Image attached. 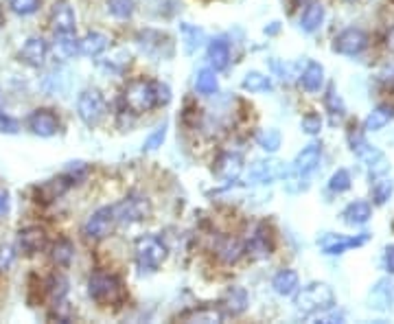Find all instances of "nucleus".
<instances>
[{"mask_svg": "<svg viewBox=\"0 0 394 324\" xmlns=\"http://www.w3.org/2000/svg\"><path fill=\"white\" fill-rule=\"evenodd\" d=\"M300 5H309V3H313V0H298Z\"/></svg>", "mask_w": 394, "mask_h": 324, "instance_id": "nucleus-53", "label": "nucleus"}, {"mask_svg": "<svg viewBox=\"0 0 394 324\" xmlns=\"http://www.w3.org/2000/svg\"><path fill=\"white\" fill-rule=\"evenodd\" d=\"M383 265H385V270H388L390 274H394V246H388V248H385Z\"/></svg>", "mask_w": 394, "mask_h": 324, "instance_id": "nucleus-48", "label": "nucleus"}, {"mask_svg": "<svg viewBox=\"0 0 394 324\" xmlns=\"http://www.w3.org/2000/svg\"><path fill=\"white\" fill-rule=\"evenodd\" d=\"M336 291H333L331 285L326 283H311L307 287H302L296 298H294V305L300 313H324V311H331L336 307Z\"/></svg>", "mask_w": 394, "mask_h": 324, "instance_id": "nucleus-1", "label": "nucleus"}, {"mask_svg": "<svg viewBox=\"0 0 394 324\" xmlns=\"http://www.w3.org/2000/svg\"><path fill=\"white\" fill-rule=\"evenodd\" d=\"M241 85H244V90H248V93H269L271 88H274V85H271V79L267 75L256 73V70L248 73L244 77V81H241Z\"/></svg>", "mask_w": 394, "mask_h": 324, "instance_id": "nucleus-32", "label": "nucleus"}, {"mask_svg": "<svg viewBox=\"0 0 394 324\" xmlns=\"http://www.w3.org/2000/svg\"><path fill=\"white\" fill-rule=\"evenodd\" d=\"M274 246H271V239H269V232L265 230V226H256L254 232L250 234V239L246 244V252L252 256V258H265L271 254Z\"/></svg>", "mask_w": 394, "mask_h": 324, "instance_id": "nucleus-17", "label": "nucleus"}, {"mask_svg": "<svg viewBox=\"0 0 394 324\" xmlns=\"http://www.w3.org/2000/svg\"><path fill=\"white\" fill-rule=\"evenodd\" d=\"M385 48L394 55V26H390V31L385 33Z\"/></svg>", "mask_w": 394, "mask_h": 324, "instance_id": "nucleus-49", "label": "nucleus"}, {"mask_svg": "<svg viewBox=\"0 0 394 324\" xmlns=\"http://www.w3.org/2000/svg\"><path fill=\"white\" fill-rule=\"evenodd\" d=\"M18 130H20V123L14 119V116L0 112V132L3 134H18Z\"/></svg>", "mask_w": 394, "mask_h": 324, "instance_id": "nucleus-45", "label": "nucleus"}, {"mask_svg": "<svg viewBox=\"0 0 394 324\" xmlns=\"http://www.w3.org/2000/svg\"><path fill=\"white\" fill-rule=\"evenodd\" d=\"M51 26L53 33H75L77 18L68 0H55L51 7Z\"/></svg>", "mask_w": 394, "mask_h": 324, "instance_id": "nucleus-10", "label": "nucleus"}, {"mask_svg": "<svg viewBox=\"0 0 394 324\" xmlns=\"http://www.w3.org/2000/svg\"><path fill=\"white\" fill-rule=\"evenodd\" d=\"M182 28V40H185V46H187V51L189 53H193L195 48H199L202 44H204V31L202 28H197V26H191V24H182L180 26Z\"/></svg>", "mask_w": 394, "mask_h": 324, "instance_id": "nucleus-35", "label": "nucleus"}, {"mask_svg": "<svg viewBox=\"0 0 394 324\" xmlns=\"http://www.w3.org/2000/svg\"><path fill=\"white\" fill-rule=\"evenodd\" d=\"M351 184H353V180H351V173L346 169H338L328 180V189L333 193H344V191L351 189Z\"/></svg>", "mask_w": 394, "mask_h": 324, "instance_id": "nucleus-39", "label": "nucleus"}, {"mask_svg": "<svg viewBox=\"0 0 394 324\" xmlns=\"http://www.w3.org/2000/svg\"><path fill=\"white\" fill-rule=\"evenodd\" d=\"M217 70L213 68H202L195 77V90L204 97H210L219 90V81H217Z\"/></svg>", "mask_w": 394, "mask_h": 324, "instance_id": "nucleus-28", "label": "nucleus"}, {"mask_svg": "<svg viewBox=\"0 0 394 324\" xmlns=\"http://www.w3.org/2000/svg\"><path fill=\"white\" fill-rule=\"evenodd\" d=\"M46 293H48V298L53 303H62L66 298V293H68V281L66 276L62 274H53L48 281H46Z\"/></svg>", "mask_w": 394, "mask_h": 324, "instance_id": "nucleus-34", "label": "nucleus"}, {"mask_svg": "<svg viewBox=\"0 0 394 324\" xmlns=\"http://www.w3.org/2000/svg\"><path fill=\"white\" fill-rule=\"evenodd\" d=\"M28 130H31L36 136H42V138H51L59 132V119L53 110H46V108H40V110H33L28 114V121H26Z\"/></svg>", "mask_w": 394, "mask_h": 324, "instance_id": "nucleus-9", "label": "nucleus"}, {"mask_svg": "<svg viewBox=\"0 0 394 324\" xmlns=\"http://www.w3.org/2000/svg\"><path fill=\"white\" fill-rule=\"evenodd\" d=\"M42 0H9V7L18 16H31L40 9Z\"/></svg>", "mask_w": 394, "mask_h": 324, "instance_id": "nucleus-43", "label": "nucleus"}, {"mask_svg": "<svg viewBox=\"0 0 394 324\" xmlns=\"http://www.w3.org/2000/svg\"><path fill=\"white\" fill-rule=\"evenodd\" d=\"M368 46V36L361 31V28H346L342 31L336 42H333V51L340 53V55H346V57H355L359 55L361 51H366Z\"/></svg>", "mask_w": 394, "mask_h": 324, "instance_id": "nucleus-8", "label": "nucleus"}, {"mask_svg": "<svg viewBox=\"0 0 394 324\" xmlns=\"http://www.w3.org/2000/svg\"><path fill=\"white\" fill-rule=\"evenodd\" d=\"M108 11L116 18V20H130L134 16V0H105Z\"/></svg>", "mask_w": 394, "mask_h": 324, "instance_id": "nucleus-36", "label": "nucleus"}, {"mask_svg": "<svg viewBox=\"0 0 394 324\" xmlns=\"http://www.w3.org/2000/svg\"><path fill=\"white\" fill-rule=\"evenodd\" d=\"M156 97H158V105H167L171 101V90L167 83L156 81Z\"/></svg>", "mask_w": 394, "mask_h": 324, "instance_id": "nucleus-47", "label": "nucleus"}, {"mask_svg": "<svg viewBox=\"0 0 394 324\" xmlns=\"http://www.w3.org/2000/svg\"><path fill=\"white\" fill-rule=\"evenodd\" d=\"M5 24V14H3V9H0V26Z\"/></svg>", "mask_w": 394, "mask_h": 324, "instance_id": "nucleus-52", "label": "nucleus"}, {"mask_svg": "<svg viewBox=\"0 0 394 324\" xmlns=\"http://www.w3.org/2000/svg\"><path fill=\"white\" fill-rule=\"evenodd\" d=\"M7 209V193L0 191V213H3Z\"/></svg>", "mask_w": 394, "mask_h": 324, "instance_id": "nucleus-50", "label": "nucleus"}, {"mask_svg": "<svg viewBox=\"0 0 394 324\" xmlns=\"http://www.w3.org/2000/svg\"><path fill=\"white\" fill-rule=\"evenodd\" d=\"M88 296L95 303L108 307V305L123 303L128 298V291L118 276L108 274V272H95L88 278Z\"/></svg>", "mask_w": 394, "mask_h": 324, "instance_id": "nucleus-2", "label": "nucleus"}, {"mask_svg": "<svg viewBox=\"0 0 394 324\" xmlns=\"http://www.w3.org/2000/svg\"><path fill=\"white\" fill-rule=\"evenodd\" d=\"M48 57V42L44 38H28L24 42V46L20 48V60L26 64V66H33V68H40L44 66Z\"/></svg>", "mask_w": 394, "mask_h": 324, "instance_id": "nucleus-12", "label": "nucleus"}, {"mask_svg": "<svg viewBox=\"0 0 394 324\" xmlns=\"http://www.w3.org/2000/svg\"><path fill=\"white\" fill-rule=\"evenodd\" d=\"M165 138H167V123L158 125L154 132H151V134L147 136V140H145V145H142V152H156L158 147H162Z\"/></svg>", "mask_w": 394, "mask_h": 324, "instance_id": "nucleus-41", "label": "nucleus"}, {"mask_svg": "<svg viewBox=\"0 0 394 324\" xmlns=\"http://www.w3.org/2000/svg\"><path fill=\"white\" fill-rule=\"evenodd\" d=\"M182 320L187 322H224V313L219 309H213V307H202V309H191L187 313H182Z\"/></svg>", "mask_w": 394, "mask_h": 324, "instance_id": "nucleus-33", "label": "nucleus"}, {"mask_svg": "<svg viewBox=\"0 0 394 324\" xmlns=\"http://www.w3.org/2000/svg\"><path fill=\"white\" fill-rule=\"evenodd\" d=\"M392 191H394V182H392V180H388V178L377 180V182L373 184V199H375V204H377V206H383V204L390 199Z\"/></svg>", "mask_w": 394, "mask_h": 324, "instance_id": "nucleus-40", "label": "nucleus"}, {"mask_svg": "<svg viewBox=\"0 0 394 324\" xmlns=\"http://www.w3.org/2000/svg\"><path fill=\"white\" fill-rule=\"evenodd\" d=\"M73 180L68 178V175H62V178H53L48 182H44L42 187H38V199L42 202H53L57 197H62L68 189H71Z\"/></svg>", "mask_w": 394, "mask_h": 324, "instance_id": "nucleus-23", "label": "nucleus"}, {"mask_svg": "<svg viewBox=\"0 0 394 324\" xmlns=\"http://www.w3.org/2000/svg\"><path fill=\"white\" fill-rule=\"evenodd\" d=\"M300 127H302V132L309 134V136H318L322 132V116L316 114V112L305 114V116H302V121H300Z\"/></svg>", "mask_w": 394, "mask_h": 324, "instance_id": "nucleus-42", "label": "nucleus"}, {"mask_svg": "<svg viewBox=\"0 0 394 324\" xmlns=\"http://www.w3.org/2000/svg\"><path fill=\"white\" fill-rule=\"evenodd\" d=\"M18 246L24 254H36L46 246V232L40 226H28L18 232Z\"/></svg>", "mask_w": 394, "mask_h": 324, "instance_id": "nucleus-15", "label": "nucleus"}, {"mask_svg": "<svg viewBox=\"0 0 394 324\" xmlns=\"http://www.w3.org/2000/svg\"><path fill=\"white\" fill-rule=\"evenodd\" d=\"M300 85L307 93H320V88L324 85V68L318 62H309L307 68L300 75Z\"/></svg>", "mask_w": 394, "mask_h": 324, "instance_id": "nucleus-26", "label": "nucleus"}, {"mask_svg": "<svg viewBox=\"0 0 394 324\" xmlns=\"http://www.w3.org/2000/svg\"><path fill=\"white\" fill-rule=\"evenodd\" d=\"M394 119V105L379 103L366 119H363V132H379Z\"/></svg>", "mask_w": 394, "mask_h": 324, "instance_id": "nucleus-20", "label": "nucleus"}, {"mask_svg": "<svg viewBox=\"0 0 394 324\" xmlns=\"http://www.w3.org/2000/svg\"><path fill=\"white\" fill-rule=\"evenodd\" d=\"M14 250L9 246H0V270H7L9 265L14 263Z\"/></svg>", "mask_w": 394, "mask_h": 324, "instance_id": "nucleus-46", "label": "nucleus"}, {"mask_svg": "<svg viewBox=\"0 0 394 324\" xmlns=\"http://www.w3.org/2000/svg\"><path fill=\"white\" fill-rule=\"evenodd\" d=\"M149 211H151V209H149L147 197L128 195L125 199H120V202L114 206V217H116V224L130 226V224L142 221V219L149 215Z\"/></svg>", "mask_w": 394, "mask_h": 324, "instance_id": "nucleus-7", "label": "nucleus"}, {"mask_svg": "<svg viewBox=\"0 0 394 324\" xmlns=\"http://www.w3.org/2000/svg\"><path fill=\"white\" fill-rule=\"evenodd\" d=\"M77 114L88 127H97L105 116V99L97 88H85L77 99Z\"/></svg>", "mask_w": 394, "mask_h": 324, "instance_id": "nucleus-5", "label": "nucleus"}, {"mask_svg": "<svg viewBox=\"0 0 394 324\" xmlns=\"http://www.w3.org/2000/svg\"><path fill=\"white\" fill-rule=\"evenodd\" d=\"M114 224H116L114 206H101V209H97L93 215L85 219L81 232H83V237L90 239V241H101L112 232Z\"/></svg>", "mask_w": 394, "mask_h": 324, "instance_id": "nucleus-6", "label": "nucleus"}, {"mask_svg": "<svg viewBox=\"0 0 394 324\" xmlns=\"http://www.w3.org/2000/svg\"><path fill=\"white\" fill-rule=\"evenodd\" d=\"M81 53V40L75 33H55V55L59 60H73Z\"/></svg>", "mask_w": 394, "mask_h": 324, "instance_id": "nucleus-22", "label": "nucleus"}, {"mask_svg": "<svg viewBox=\"0 0 394 324\" xmlns=\"http://www.w3.org/2000/svg\"><path fill=\"white\" fill-rule=\"evenodd\" d=\"M274 26H269V28H265V33H276L279 31V22H271Z\"/></svg>", "mask_w": 394, "mask_h": 324, "instance_id": "nucleus-51", "label": "nucleus"}, {"mask_svg": "<svg viewBox=\"0 0 394 324\" xmlns=\"http://www.w3.org/2000/svg\"><path fill=\"white\" fill-rule=\"evenodd\" d=\"M283 175V167L276 160H256L248 169V182L250 184H267Z\"/></svg>", "mask_w": 394, "mask_h": 324, "instance_id": "nucleus-14", "label": "nucleus"}, {"mask_svg": "<svg viewBox=\"0 0 394 324\" xmlns=\"http://www.w3.org/2000/svg\"><path fill=\"white\" fill-rule=\"evenodd\" d=\"M241 169H244V158H241L239 154H232V152L222 154L215 162V175L224 182L234 180L237 175L241 173Z\"/></svg>", "mask_w": 394, "mask_h": 324, "instance_id": "nucleus-16", "label": "nucleus"}, {"mask_svg": "<svg viewBox=\"0 0 394 324\" xmlns=\"http://www.w3.org/2000/svg\"><path fill=\"white\" fill-rule=\"evenodd\" d=\"M224 305H226V311L232 313V315H239L248 309V293L244 287H230V291L226 293L224 298Z\"/></svg>", "mask_w": 394, "mask_h": 324, "instance_id": "nucleus-30", "label": "nucleus"}, {"mask_svg": "<svg viewBox=\"0 0 394 324\" xmlns=\"http://www.w3.org/2000/svg\"><path fill=\"white\" fill-rule=\"evenodd\" d=\"M256 142H259V147L263 152L274 154V152H279V147H281V132L279 130H263L256 136Z\"/></svg>", "mask_w": 394, "mask_h": 324, "instance_id": "nucleus-37", "label": "nucleus"}, {"mask_svg": "<svg viewBox=\"0 0 394 324\" xmlns=\"http://www.w3.org/2000/svg\"><path fill=\"white\" fill-rule=\"evenodd\" d=\"M51 258L57 268H68L75 258V246L71 239H57V244L53 246V252H51Z\"/></svg>", "mask_w": 394, "mask_h": 324, "instance_id": "nucleus-31", "label": "nucleus"}, {"mask_svg": "<svg viewBox=\"0 0 394 324\" xmlns=\"http://www.w3.org/2000/svg\"><path fill=\"white\" fill-rule=\"evenodd\" d=\"M322 160V145L320 142H309L307 147H302V152L294 160V173L296 175H309L311 171L318 169Z\"/></svg>", "mask_w": 394, "mask_h": 324, "instance_id": "nucleus-13", "label": "nucleus"}, {"mask_svg": "<svg viewBox=\"0 0 394 324\" xmlns=\"http://www.w3.org/2000/svg\"><path fill=\"white\" fill-rule=\"evenodd\" d=\"M108 44H110L108 36H103L99 31H93V33H88L81 40V55H85V57H99L108 48Z\"/></svg>", "mask_w": 394, "mask_h": 324, "instance_id": "nucleus-29", "label": "nucleus"}, {"mask_svg": "<svg viewBox=\"0 0 394 324\" xmlns=\"http://www.w3.org/2000/svg\"><path fill=\"white\" fill-rule=\"evenodd\" d=\"M206 55H208V62H210V66H213V70H226L230 64V46L224 38L210 40Z\"/></svg>", "mask_w": 394, "mask_h": 324, "instance_id": "nucleus-18", "label": "nucleus"}, {"mask_svg": "<svg viewBox=\"0 0 394 324\" xmlns=\"http://www.w3.org/2000/svg\"><path fill=\"white\" fill-rule=\"evenodd\" d=\"M298 285H300V278L294 270H281L271 278V287H274L279 296H294L298 291Z\"/></svg>", "mask_w": 394, "mask_h": 324, "instance_id": "nucleus-25", "label": "nucleus"}, {"mask_svg": "<svg viewBox=\"0 0 394 324\" xmlns=\"http://www.w3.org/2000/svg\"><path fill=\"white\" fill-rule=\"evenodd\" d=\"M215 252H217L219 261H224L226 265H232V263H237L241 256H244L246 248L237 237H222L217 241V246H215Z\"/></svg>", "mask_w": 394, "mask_h": 324, "instance_id": "nucleus-21", "label": "nucleus"}, {"mask_svg": "<svg viewBox=\"0 0 394 324\" xmlns=\"http://www.w3.org/2000/svg\"><path fill=\"white\" fill-rule=\"evenodd\" d=\"M128 64H130V53L125 48H116V53L108 57V62L103 66L110 68V70H114V73H120Z\"/></svg>", "mask_w": 394, "mask_h": 324, "instance_id": "nucleus-44", "label": "nucleus"}, {"mask_svg": "<svg viewBox=\"0 0 394 324\" xmlns=\"http://www.w3.org/2000/svg\"><path fill=\"white\" fill-rule=\"evenodd\" d=\"M394 285L388 281V278H381L375 287H373V291H370V307H375V309H379V311H385V309H390L392 307V289Z\"/></svg>", "mask_w": 394, "mask_h": 324, "instance_id": "nucleus-27", "label": "nucleus"}, {"mask_svg": "<svg viewBox=\"0 0 394 324\" xmlns=\"http://www.w3.org/2000/svg\"><path fill=\"white\" fill-rule=\"evenodd\" d=\"M123 103L132 114H145L151 112L158 105L156 97V81H145V79H134L125 85L123 90Z\"/></svg>", "mask_w": 394, "mask_h": 324, "instance_id": "nucleus-3", "label": "nucleus"}, {"mask_svg": "<svg viewBox=\"0 0 394 324\" xmlns=\"http://www.w3.org/2000/svg\"><path fill=\"white\" fill-rule=\"evenodd\" d=\"M324 105H326V110H328L333 116H344V112H346V105H344L342 97L338 95V90H336L333 85L328 88L326 95H324Z\"/></svg>", "mask_w": 394, "mask_h": 324, "instance_id": "nucleus-38", "label": "nucleus"}, {"mask_svg": "<svg viewBox=\"0 0 394 324\" xmlns=\"http://www.w3.org/2000/svg\"><path fill=\"white\" fill-rule=\"evenodd\" d=\"M134 256L142 272L145 270L154 272L167 258V246L158 237H154V234H142V237H138L134 244Z\"/></svg>", "mask_w": 394, "mask_h": 324, "instance_id": "nucleus-4", "label": "nucleus"}, {"mask_svg": "<svg viewBox=\"0 0 394 324\" xmlns=\"http://www.w3.org/2000/svg\"><path fill=\"white\" fill-rule=\"evenodd\" d=\"M324 7H322V3H309L307 5V9L302 11V16H300V26H302V31H307V33H316L318 28L322 26V22H324Z\"/></svg>", "mask_w": 394, "mask_h": 324, "instance_id": "nucleus-24", "label": "nucleus"}, {"mask_svg": "<svg viewBox=\"0 0 394 324\" xmlns=\"http://www.w3.org/2000/svg\"><path fill=\"white\" fill-rule=\"evenodd\" d=\"M368 241V232H361L359 237H344V234H331V237L322 239V250L324 254L328 256H338V254H344L346 250L351 248H359Z\"/></svg>", "mask_w": 394, "mask_h": 324, "instance_id": "nucleus-11", "label": "nucleus"}, {"mask_svg": "<svg viewBox=\"0 0 394 324\" xmlns=\"http://www.w3.org/2000/svg\"><path fill=\"white\" fill-rule=\"evenodd\" d=\"M370 217H373V206L368 202H363V199L351 202L342 211V219L348 226H363V224L370 221Z\"/></svg>", "mask_w": 394, "mask_h": 324, "instance_id": "nucleus-19", "label": "nucleus"}]
</instances>
